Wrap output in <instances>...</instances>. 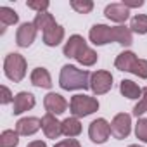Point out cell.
<instances>
[{"instance_id": "6da1fadb", "label": "cell", "mask_w": 147, "mask_h": 147, "mask_svg": "<svg viewBox=\"0 0 147 147\" xmlns=\"http://www.w3.org/2000/svg\"><path fill=\"white\" fill-rule=\"evenodd\" d=\"M90 73L87 69H78L76 66L66 64L61 69L59 85L62 90H87L90 88Z\"/></svg>"}, {"instance_id": "7a4b0ae2", "label": "cell", "mask_w": 147, "mask_h": 147, "mask_svg": "<svg viewBox=\"0 0 147 147\" xmlns=\"http://www.w3.org/2000/svg\"><path fill=\"white\" fill-rule=\"evenodd\" d=\"M99 109V100L95 97L85 95V94H76L69 100V111L75 118H85L94 114Z\"/></svg>"}, {"instance_id": "3957f363", "label": "cell", "mask_w": 147, "mask_h": 147, "mask_svg": "<svg viewBox=\"0 0 147 147\" xmlns=\"http://www.w3.org/2000/svg\"><path fill=\"white\" fill-rule=\"evenodd\" d=\"M4 73H5V76L14 83L23 82V78L26 76V59L21 54H16V52L5 55Z\"/></svg>"}, {"instance_id": "277c9868", "label": "cell", "mask_w": 147, "mask_h": 147, "mask_svg": "<svg viewBox=\"0 0 147 147\" xmlns=\"http://www.w3.org/2000/svg\"><path fill=\"white\" fill-rule=\"evenodd\" d=\"M90 88L95 95H104L113 88V75L109 71H95L90 76Z\"/></svg>"}, {"instance_id": "5b68a950", "label": "cell", "mask_w": 147, "mask_h": 147, "mask_svg": "<svg viewBox=\"0 0 147 147\" xmlns=\"http://www.w3.org/2000/svg\"><path fill=\"white\" fill-rule=\"evenodd\" d=\"M131 131V116L126 113H119L111 121V135L118 140H123Z\"/></svg>"}, {"instance_id": "8992f818", "label": "cell", "mask_w": 147, "mask_h": 147, "mask_svg": "<svg viewBox=\"0 0 147 147\" xmlns=\"http://www.w3.org/2000/svg\"><path fill=\"white\" fill-rule=\"evenodd\" d=\"M109 135H111V123H107L104 118H97V119H94L90 123V126H88V137H90L92 142L104 144V142H107Z\"/></svg>"}, {"instance_id": "52a82bcc", "label": "cell", "mask_w": 147, "mask_h": 147, "mask_svg": "<svg viewBox=\"0 0 147 147\" xmlns=\"http://www.w3.org/2000/svg\"><path fill=\"white\" fill-rule=\"evenodd\" d=\"M88 38L94 45H106V43H111L114 42L113 38V28L107 26V24H94L90 28V33H88Z\"/></svg>"}, {"instance_id": "ba28073f", "label": "cell", "mask_w": 147, "mask_h": 147, "mask_svg": "<svg viewBox=\"0 0 147 147\" xmlns=\"http://www.w3.org/2000/svg\"><path fill=\"white\" fill-rule=\"evenodd\" d=\"M43 106H45L47 113H50V114L57 116V114L66 113V109H67V100H66L61 94L50 92V94H47V95H45V99H43Z\"/></svg>"}, {"instance_id": "9c48e42d", "label": "cell", "mask_w": 147, "mask_h": 147, "mask_svg": "<svg viewBox=\"0 0 147 147\" xmlns=\"http://www.w3.org/2000/svg\"><path fill=\"white\" fill-rule=\"evenodd\" d=\"M36 26L33 23H23L19 28H18V33H16V43L19 47H30L35 38H36Z\"/></svg>"}, {"instance_id": "30bf717a", "label": "cell", "mask_w": 147, "mask_h": 147, "mask_svg": "<svg viewBox=\"0 0 147 147\" xmlns=\"http://www.w3.org/2000/svg\"><path fill=\"white\" fill-rule=\"evenodd\" d=\"M42 130L47 138H59L62 135V121H59L54 114L47 113L42 118Z\"/></svg>"}, {"instance_id": "8fae6325", "label": "cell", "mask_w": 147, "mask_h": 147, "mask_svg": "<svg viewBox=\"0 0 147 147\" xmlns=\"http://www.w3.org/2000/svg\"><path fill=\"white\" fill-rule=\"evenodd\" d=\"M33 107H35V95L33 94L19 92L14 95V102H12V113L14 114H23Z\"/></svg>"}, {"instance_id": "7c38bea8", "label": "cell", "mask_w": 147, "mask_h": 147, "mask_svg": "<svg viewBox=\"0 0 147 147\" xmlns=\"http://www.w3.org/2000/svg\"><path fill=\"white\" fill-rule=\"evenodd\" d=\"M42 128V119L35 118V116H26V118H21L18 123H16V131L19 135H35L38 130Z\"/></svg>"}, {"instance_id": "4fadbf2b", "label": "cell", "mask_w": 147, "mask_h": 147, "mask_svg": "<svg viewBox=\"0 0 147 147\" xmlns=\"http://www.w3.org/2000/svg\"><path fill=\"white\" fill-rule=\"evenodd\" d=\"M104 14H106L107 19H111V21H114V23H125V21L130 18V9L125 7L121 2H119V4H109V5L106 7Z\"/></svg>"}, {"instance_id": "5bb4252c", "label": "cell", "mask_w": 147, "mask_h": 147, "mask_svg": "<svg viewBox=\"0 0 147 147\" xmlns=\"http://www.w3.org/2000/svg\"><path fill=\"white\" fill-rule=\"evenodd\" d=\"M83 47H87L85 38L80 36V35H73V36H69V40L66 42V45H64V49H62V54H64V57H67V59H75V57L78 55V52H80Z\"/></svg>"}, {"instance_id": "9a60e30c", "label": "cell", "mask_w": 147, "mask_h": 147, "mask_svg": "<svg viewBox=\"0 0 147 147\" xmlns=\"http://www.w3.org/2000/svg\"><path fill=\"white\" fill-rule=\"evenodd\" d=\"M137 61H138V57H137L131 50H125V52H121V54L116 57L114 66H116V69H119V71L131 73L133 67H135V64H137Z\"/></svg>"}, {"instance_id": "2e32d148", "label": "cell", "mask_w": 147, "mask_h": 147, "mask_svg": "<svg viewBox=\"0 0 147 147\" xmlns=\"http://www.w3.org/2000/svg\"><path fill=\"white\" fill-rule=\"evenodd\" d=\"M31 83L35 87H40V88H50L52 87V78H50V73L45 69V67H35L31 71V76H30Z\"/></svg>"}, {"instance_id": "e0dca14e", "label": "cell", "mask_w": 147, "mask_h": 147, "mask_svg": "<svg viewBox=\"0 0 147 147\" xmlns=\"http://www.w3.org/2000/svg\"><path fill=\"white\" fill-rule=\"evenodd\" d=\"M62 40H64V28L61 24H55L54 28L43 33V43L47 47H57Z\"/></svg>"}, {"instance_id": "ac0fdd59", "label": "cell", "mask_w": 147, "mask_h": 147, "mask_svg": "<svg viewBox=\"0 0 147 147\" xmlns=\"http://www.w3.org/2000/svg\"><path fill=\"white\" fill-rule=\"evenodd\" d=\"M113 38L114 42H118L123 47H130L133 43V36H131V30L126 26H113Z\"/></svg>"}, {"instance_id": "d6986e66", "label": "cell", "mask_w": 147, "mask_h": 147, "mask_svg": "<svg viewBox=\"0 0 147 147\" xmlns=\"http://www.w3.org/2000/svg\"><path fill=\"white\" fill-rule=\"evenodd\" d=\"M119 92H121L123 97L131 99V100L142 97V88H140L135 82H131V80H123V82L119 83Z\"/></svg>"}, {"instance_id": "ffe728a7", "label": "cell", "mask_w": 147, "mask_h": 147, "mask_svg": "<svg viewBox=\"0 0 147 147\" xmlns=\"http://www.w3.org/2000/svg\"><path fill=\"white\" fill-rule=\"evenodd\" d=\"M82 133V123L78 118L71 116V118H66L62 121V135L73 138V137H78Z\"/></svg>"}, {"instance_id": "44dd1931", "label": "cell", "mask_w": 147, "mask_h": 147, "mask_svg": "<svg viewBox=\"0 0 147 147\" xmlns=\"http://www.w3.org/2000/svg\"><path fill=\"white\" fill-rule=\"evenodd\" d=\"M33 24L36 26V30L38 31H49L50 28H54L57 23H55V19H54V16L50 14V12H38L36 14V18H35V21H33Z\"/></svg>"}, {"instance_id": "7402d4cb", "label": "cell", "mask_w": 147, "mask_h": 147, "mask_svg": "<svg viewBox=\"0 0 147 147\" xmlns=\"http://www.w3.org/2000/svg\"><path fill=\"white\" fill-rule=\"evenodd\" d=\"M19 21V16L11 7H0V24H2V33L5 31V26L16 24Z\"/></svg>"}, {"instance_id": "603a6c76", "label": "cell", "mask_w": 147, "mask_h": 147, "mask_svg": "<svg viewBox=\"0 0 147 147\" xmlns=\"http://www.w3.org/2000/svg\"><path fill=\"white\" fill-rule=\"evenodd\" d=\"M75 59H76L82 66H94V64L97 62V52L87 45V47H83V49L78 52V55H76Z\"/></svg>"}, {"instance_id": "cb8c5ba5", "label": "cell", "mask_w": 147, "mask_h": 147, "mask_svg": "<svg viewBox=\"0 0 147 147\" xmlns=\"http://www.w3.org/2000/svg\"><path fill=\"white\" fill-rule=\"evenodd\" d=\"M130 30H131V33L145 35L147 33V14H137V16H133L131 21H130Z\"/></svg>"}, {"instance_id": "d4e9b609", "label": "cell", "mask_w": 147, "mask_h": 147, "mask_svg": "<svg viewBox=\"0 0 147 147\" xmlns=\"http://www.w3.org/2000/svg\"><path fill=\"white\" fill-rule=\"evenodd\" d=\"M19 133L14 130H4L0 135V147H18Z\"/></svg>"}, {"instance_id": "484cf974", "label": "cell", "mask_w": 147, "mask_h": 147, "mask_svg": "<svg viewBox=\"0 0 147 147\" xmlns=\"http://www.w3.org/2000/svg\"><path fill=\"white\" fill-rule=\"evenodd\" d=\"M71 7L78 14H88L94 9V2L92 0H71Z\"/></svg>"}, {"instance_id": "4316f807", "label": "cell", "mask_w": 147, "mask_h": 147, "mask_svg": "<svg viewBox=\"0 0 147 147\" xmlns=\"http://www.w3.org/2000/svg\"><path fill=\"white\" fill-rule=\"evenodd\" d=\"M135 135L138 140L147 144V118H138V121L135 125Z\"/></svg>"}, {"instance_id": "83f0119b", "label": "cell", "mask_w": 147, "mask_h": 147, "mask_svg": "<svg viewBox=\"0 0 147 147\" xmlns=\"http://www.w3.org/2000/svg\"><path fill=\"white\" fill-rule=\"evenodd\" d=\"M145 113H147V87L142 88V97L138 99V104L133 107V114L137 118L142 116V114H145Z\"/></svg>"}, {"instance_id": "f1b7e54d", "label": "cell", "mask_w": 147, "mask_h": 147, "mask_svg": "<svg viewBox=\"0 0 147 147\" xmlns=\"http://www.w3.org/2000/svg\"><path fill=\"white\" fill-rule=\"evenodd\" d=\"M131 73L137 75L138 78H142V80H147V61L145 59H138Z\"/></svg>"}, {"instance_id": "f546056e", "label": "cell", "mask_w": 147, "mask_h": 147, "mask_svg": "<svg viewBox=\"0 0 147 147\" xmlns=\"http://www.w3.org/2000/svg\"><path fill=\"white\" fill-rule=\"evenodd\" d=\"M26 5H28V9L36 11V14L38 12H45L49 9V2H47V0H30V2H26Z\"/></svg>"}, {"instance_id": "4dcf8cb0", "label": "cell", "mask_w": 147, "mask_h": 147, "mask_svg": "<svg viewBox=\"0 0 147 147\" xmlns=\"http://www.w3.org/2000/svg\"><path fill=\"white\" fill-rule=\"evenodd\" d=\"M0 92H2V95H0V102H2V104L14 102V95L11 94V90H9L5 85H2V87H0Z\"/></svg>"}, {"instance_id": "1f68e13d", "label": "cell", "mask_w": 147, "mask_h": 147, "mask_svg": "<svg viewBox=\"0 0 147 147\" xmlns=\"http://www.w3.org/2000/svg\"><path fill=\"white\" fill-rule=\"evenodd\" d=\"M54 147H82V144H80L76 138H66V140L55 144Z\"/></svg>"}, {"instance_id": "d6a6232c", "label": "cell", "mask_w": 147, "mask_h": 147, "mask_svg": "<svg viewBox=\"0 0 147 147\" xmlns=\"http://www.w3.org/2000/svg\"><path fill=\"white\" fill-rule=\"evenodd\" d=\"M121 4L125 7H128V9H135V7H142L144 5V0H123Z\"/></svg>"}, {"instance_id": "836d02e7", "label": "cell", "mask_w": 147, "mask_h": 147, "mask_svg": "<svg viewBox=\"0 0 147 147\" xmlns=\"http://www.w3.org/2000/svg\"><path fill=\"white\" fill-rule=\"evenodd\" d=\"M26 147H47V144H45L43 140H33V142H30Z\"/></svg>"}, {"instance_id": "e575fe53", "label": "cell", "mask_w": 147, "mask_h": 147, "mask_svg": "<svg viewBox=\"0 0 147 147\" xmlns=\"http://www.w3.org/2000/svg\"><path fill=\"white\" fill-rule=\"evenodd\" d=\"M128 147H142V145H137V144H131V145H128Z\"/></svg>"}]
</instances>
